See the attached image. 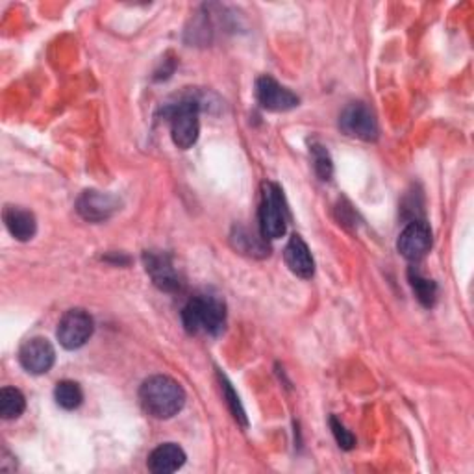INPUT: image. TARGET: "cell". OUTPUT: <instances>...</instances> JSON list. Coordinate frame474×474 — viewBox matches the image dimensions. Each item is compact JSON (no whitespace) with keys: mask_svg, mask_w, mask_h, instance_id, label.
Here are the masks:
<instances>
[{"mask_svg":"<svg viewBox=\"0 0 474 474\" xmlns=\"http://www.w3.org/2000/svg\"><path fill=\"white\" fill-rule=\"evenodd\" d=\"M139 400L143 410L154 419H171L182 412L185 391L171 376L156 374L141 384Z\"/></svg>","mask_w":474,"mask_h":474,"instance_id":"cell-1","label":"cell"},{"mask_svg":"<svg viewBox=\"0 0 474 474\" xmlns=\"http://www.w3.org/2000/svg\"><path fill=\"white\" fill-rule=\"evenodd\" d=\"M398 252L410 262H419L432 249V230L424 221H412L398 237Z\"/></svg>","mask_w":474,"mask_h":474,"instance_id":"cell-8","label":"cell"},{"mask_svg":"<svg viewBox=\"0 0 474 474\" xmlns=\"http://www.w3.org/2000/svg\"><path fill=\"white\" fill-rule=\"evenodd\" d=\"M182 323L189 334L219 336L226 324V306L217 297L199 295L185 304Z\"/></svg>","mask_w":474,"mask_h":474,"instance_id":"cell-2","label":"cell"},{"mask_svg":"<svg viewBox=\"0 0 474 474\" xmlns=\"http://www.w3.org/2000/svg\"><path fill=\"white\" fill-rule=\"evenodd\" d=\"M314 161H315V173L319 175L321 180H330L331 173H334V165H331V158L328 151L323 145H314L312 147Z\"/></svg>","mask_w":474,"mask_h":474,"instance_id":"cell-18","label":"cell"},{"mask_svg":"<svg viewBox=\"0 0 474 474\" xmlns=\"http://www.w3.org/2000/svg\"><path fill=\"white\" fill-rule=\"evenodd\" d=\"M339 127L347 135L364 141H374L378 137V123L374 113L364 102L348 104L339 117Z\"/></svg>","mask_w":474,"mask_h":474,"instance_id":"cell-6","label":"cell"},{"mask_svg":"<svg viewBox=\"0 0 474 474\" xmlns=\"http://www.w3.org/2000/svg\"><path fill=\"white\" fill-rule=\"evenodd\" d=\"M410 282H412V288L417 295V298L421 300L422 306L430 307L436 304V298H437V286L436 282L430 280V278H424L419 271H410Z\"/></svg>","mask_w":474,"mask_h":474,"instance_id":"cell-17","label":"cell"},{"mask_svg":"<svg viewBox=\"0 0 474 474\" xmlns=\"http://www.w3.org/2000/svg\"><path fill=\"white\" fill-rule=\"evenodd\" d=\"M221 384H223V391H225V398L228 402V406L233 413V417L240 421L243 426H247V417H245V410L241 406V402H240V396L235 395V391L232 389V384L226 380L225 376H221Z\"/></svg>","mask_w":474,"mask_h":474,"instance_id":"cell-19","label":"cell"},{"mask_svg":"<svg viewBox=\"0 0 474 474\" xmlns=\"http://www.w3.org/2000/svg\"><path fill=\"white\" fill-rule=\"evenodd\" d=\"M200 106L195 99H184L173 106L165 108V117L171 123V135L175 145L182 151L192 149L200 134V121H199Z\"/></svg>","mask_w":474,"mask_h":474,"instance_id":"cell-3","label":"cell"},{"mask_svg":"<svg viewBox=\"0 0 474 474\" xmlns=\"http://www.w3.org/2000/svg\"><path fill=\"white\" fill-rule=\"evenodd\" d=\"M4 223L8 232L17 241H30L37 232V221L34 217V213L17 206H6Z\"/></svg>","mask_w":474,"mask_h":474,"instance_id":"cell-14","label":"cell"},{"mask_svg":"<svg viewBox=\"0 0 474 474\" xmlns=\"http://www.w3.org/2000/svg\"><path fill=\"white\" fill-rule=\"evenodd\" d=\"M145 266L147 273L152 276L154 283L163 291H178L180 290V278L171 264V257L165 254L147 252L145 254Z\"/></svg>","mask_w":474,"mask_h":474,"instance_id":"cell-12","label":"cell"},{"mask_svg":"<svg viewBox=\"0 0 474 474\" xmlns=\"http://www.w3.org/2000/svg\"><path fill=\"white\" fill-rule=\"evenodd\" d=\"M330 429H331V434H334L338 445L345 450H352L354 445H356V439L354 436L345 429L343 422H339L336 417H330Z\"/></svg>","mask_w":474,"mask_h":474,"instance_id":"cell-20","label":"cell"},{"mask_svg":"<svg viewBox=\"0 0 474 474\" xmlns=\"http://www.w3.org/2000/svg\"><path fill=\"white\" fill-rule=\"evenodd\" d=\"M54 398L58 402V406H61L63 410H77L84 402V393L77 382L63 380L58 382L54 389Z\"/></svg>","mask_w":474,"mask_h":474,"instance_id":"cell-16","label":"cell"},{"mask_svg":"<svg viewBox=\"0 0 474 474\" xmlns=\"http://www.w3.org/2000/svg\"><path fill=\"white\" fill-rule=\"evenodd\" d=\"M117 209L118 200L113 195L101 192H86L77 202V211L80 213V217L89 223H102L110 219Z\"/></svg>","mask_w":474,"mask_h":474,"instance_id":"cell-10","label":"cell"},{"mask_svg":"<svg viewBox=\"0 0 474 474\" xmlns=\"http://www.w3.org/2000/svg\"><path fill=\"white\" fill-rule=\"evenodd\" d=\"M283 259H286L290 271L298 278H312L315 273V262L310 247L306 245L300 235L291 237L286 250H283Z\"/></svg>","mask_w":474,"mask_h":474,"instance_id":"cell-11","label":"cell"},{"mask_svg":"<svg viewBox=\"0 0 474 474\" xmlns=\"http://www.w3.org/2000/svg\"><path fill=\"white\" fill-rule=\"evenodd\" d=\"M27 408V400L25 395H22L15 388H4L0 391V415L6 421L17 419L22 415Z\"/></svg>","mask_w":474,"mask_h":474,"instance_id":"cell-15","label":"cell"},{"mask_svg":"<svg viewBox=\"0 0 474 474\" xmlns=\"http://www.w3.org/2000/svg\"><path fill=\"white\" fill-rule=\"evenodd\" d=\"M256 99L267 111H288L298 106V97L288 87L280 86L271 77H262L256 82Z\"/></svg>","mask_w":474,"mask_h":474,"instance_id":"cell-9","label":"cell"},{"mask_svg":"<svg viewBox=\"0 0 474 474\" xmlns=\"http://www.w3.org/2000/svg\"><path fill=\"white\" fill-rule=\"evenodd\" d=\"M259 228L266 240H280L288 230V208L280 185L267 182L262 189L259 204Z\"/></svg>","mask_w":474,"mask_h":474,"instance_id":"cell-4","label":"cell"},{"mask_svg":"<svg viewBox=\"0 0 474 474\" xmlns=\"http://www.w3.org/2000/svg\"><path fill=\"white\" fill-rule=\"evenodd\" d=\"M93 330L94 323L91 315L77 307V310H69L61 317L58 324V341L67 350H77L91 339Z\"/></svg>","mask_w":474,"mask_h":474,"instance_id":"cell-5","label":"cell"},{"mask_svg":"<svg viewBox=\"0 0 474 474\" xmlns=\"http://www.w3.org/2000/svg\"><path fill=\"white\" fill-rule=\"evenodd\" d=\"M185 463V453L176 443H163L156 446L149 456V470L154 474H169L182 469Z\"/></svg>","mask_w":474,"mask_h":474,"instance_id":"cell-13","label":"cell"},{"mask_svg":"<svg viewBox=\"0 0 474 474\" xmlns=\"http://www.w3.org/2000/svg\"><path fill=\"white\" fill-rule=\"evenodd\" d=\"M19 362L30 374L49 372L56 362V350L53 343L45 338H32L22 343L19 350Z\"/></svg>","mask_w":474,"mask_h":474,"instance_id":"cell-7","label":"cell"}]
</instances>
